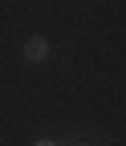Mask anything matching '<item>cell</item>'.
I'll list each match as a JSON object with an SVG mask.
<instances>
[{
    "label": "cell",
    "instance_id": "6da1fadb",
    "mask_svg": "<svg viewBox=\"0 0 126 146\" xmlns=\"http://www.w3.org/2000/svg\"><path fill=\"white\" fill-rule=\"evenodd\" d=\"M21 53H25V61H29V65H45V61L53 57V45L45 41V36H25Z\"/></svg>",
    "mask_w": 126,
    "mask_h": 146
},
{
    "label": "cell",
    "instance_id": "7a4b0ae2",
    "mask_svg": "<svg viewBox=\"0 0 126 146\" xmlns=\"http://www.w3.org/2000/svg\"><path fill=\"white\" fill-rule=\"evenodd\" d=\"M33 146H65V142H57V138H37Z\"/></svg>",
    "mask_w": 126,
    "mask_h": 146
}]
</instances>
